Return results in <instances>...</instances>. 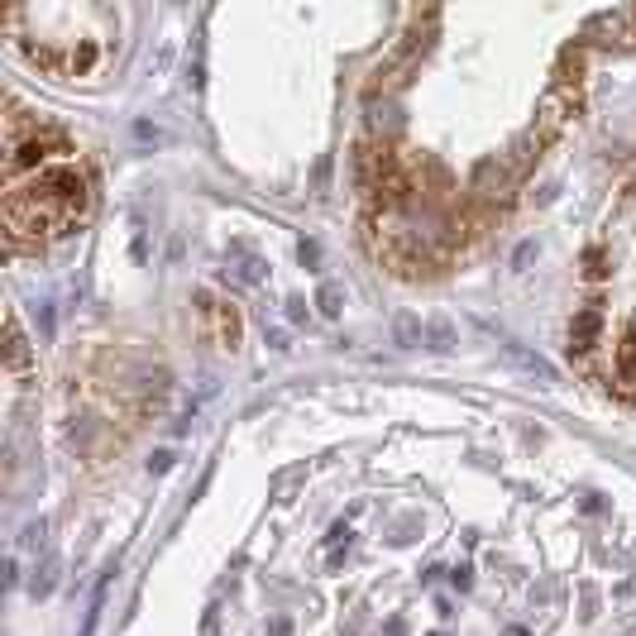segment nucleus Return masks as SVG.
Returning <instances> with one entry per match:
<instances>
[{"label":"nucleus","mask_w":636,"mask_h":636,"mask_svg":"<svg viewBox=\"0 0 636 636\" xmlns=\"http://www.w3.org/2000/svg\"><path fill=\"white\" fill-rule=\"evenodd\" d=\"M503 354H507V364H512V369H522V373H527V378L536 383V388H555V369H550V364L541 359V354L522 350V345H512V340L503 345Z\"/></svg>","instance_id":"1"},{"label":"nucleus","mask_w":636,"mask_h":636,"mask_svg":"<svg viewBox=\"0 0 636 636\" xmlns=\"http://www.w3.org/2000/svg\"><path fill=\"white\" fill-rule=\"evenodd\" d=\"M593 34H617V48H632L636 44V10H613V15H598L589 24V39Z\"/></svg>","instance_id":"2"},{"label":"nucleus","mask_w":636,"mask_h":636,"mask_svg":"<svg viewBox=\"0 0 636 636\" xmlns=\"http://www.w3.org/2000/svg\"><path fill=\"white\" fill-rule=\"evenodd\" d=\"M5 369L20 378L24 369H29V345H24V335H20V321H15V311L5 316Z\"/></svg>","instance_id":"3"},{"label":"nucleus","mask_w":636,"mask_h":636,"mask_svg":"<svg viewBox=\"0 0 636 636\" xmlns=\"http://www.w3.org/2000/svg\"><path fill=\"white\" fill-rule=\"evenodd\" d=\"M393 340L402 345V350H417V345H426V321H417L412 311H397V321H393Z\"/></svg>","instance_id":"4"},{"label":"nucleus","mask_w":636,"mask_h":636,"mask_svg":"<svg viewBox=\"0 0 636 636\" xmlns=\"http://www.w3.org/2000/svg\"><path fill=\"white\" fill-rule=\"evenodd\" d=\"M455 340H460V335H455V326H450V321H445V316H431V321H426V345H431V350H455Z\"/></svg>","instance_id":"5"},{"label":"nucleus","mask_w":636,"mask_h":636,"mask_svg":"<svg viewBox=\"0 0 636 636\" xmlns=\"http://www.w3.org/2000/svg\"><path fill=\"white\" fill-rule=\"evenodd\" d=\"M316 307H321V316H340V287L321 283V292H316Z\"/></svg>","instance_id":"6"},{"label":"nucleus","mask_w":636,"mask_h":636,"mask_svg":"<svg viewBox=\"0 0 636 636\" xmlns=\"http://www.w3.org/2000/svg\"><path fill=\"white\" fill-rule=\"evenodd\" d=\"M53 579H58V560H48V565H44V574H39V579H34V593H39V598H44V593L53 589Z\"/></svg>","instance_id":"7"}]
</instances>
